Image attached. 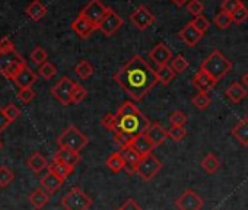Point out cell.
I'll return each instance as SVG.
<instances>
[{"label":"cell","mask_w":248,"mask_h":210,"mask_svg":"<svg viewBox=\"0 0 248 210\" xmlns=\"http://www.w3.org/2000/svg\"><path fill=\"white\" fill-rule=\"evenodd\" d=\"M138 111H139V108L135 105V102L126 101V102H124V104L121 105V107L117 110L115 116H117V117H126V116L135 114V113H138Z\"/></svg>","instance_id":"cell-38"},{"label":"cell","mask_w":248,"mask_h":210,"mask_svg":"<svg viewBox=\"0 0 248 210\" xmlns=\"http://www.w3.org/2000/svg\"><path fill=\"white\" fill-rule=\"evenodd\" d=\"M38 76L34 70H31L28 66L24 67V70L14 79V82L22 89V88H32V85L37 82Z\"/></svg>","instance_id":"cell-21"},{"label":"cell","mask_w":248,"mask_h":210,"mask_svg":"<svg viewBox=\"0 0 248 210\" xmlns=\"http://www.w3.org/2000/svg\"><path fill=\"white\" fill-rule=\"evenodd\" d=\"M31 59H32V61H34L35 64L41 66V64H44V63L47 61L48 56H47L46 50H43L41 47H37V48H34V50H32V53H31Z\"/></svg>","instance_id":"cell-46"},{"label":"cell","mask_w":248,"mask_h":210,"mask_svg":"<svg viewBox=\"0 0 248 210\" xmlns=\"http://www.w3.org/2000/svg\"><path fill=\"white\" fill-rule=\"evenodd\" d=\"M241 83H242V85H244V86L248 89V72L242 75V77H241Z\"/></svg>","instance_id":"cell-55"},{"label":"cell","mask_w":248,"mask_h":210,"mask_svg":"<svg viewBox=\"0 0 248 210\" xmlns=\"http://www.w3.org/2000/svg\"><path fill=\"white\" fill-rule=\"evenodd\" d=\"M187 121H188L187 114H186V113H183V111H180V110L174 111V113L170 116V123H171V126L184 127V124H186Z\"/></svg>","instance_id":"cell-43"},{"label":"cell","mask_w":248,"mask_h":210,"mask_svg":"<svg viewBox=\"0 0 248 210\" xmlns=\"http://www.w3.org/2000/svg\"><path fill=\"white\" fill-rule=\"evenodd\" d=\"M200 69L209 73L217 83L232 70V63L226 59V56L222 51L215 50L202 61Z\"/></svg>","instance_id":"cell-2"},{"label":"cell","mask_w":248,"mask_h":210,"mask_svg":"<svg viewBox=\"0 0 248 210\" xmlns=\"http://www.w3.org/2000/svg\"><path fill=\"white\" fill-rule=\"evenodd\" d=\"M101 126L109 132H115L117 130V126H118V120H117V116L112 114V113H107L102 120H101Z\"/></svg>","instance_id":"cell-41"},{"label":"cell","mask_w":248,"mask_h":210,"mask_svg":"<svg viewBox=\"0 0 248 210\" xmlns=\"http://www.w3.org/2000/svg\"><path fill=\"white\" fill-rule=\"evenodd\" d=\"M213 24H215L219 30H228V28L233 24L232 15H229V14L220 11V12L213 18Z\"/></svg>","instance_id":"cell-35"},{"label":"cell","mask_w":248,"mask_h":210,"mask_svg":"<svg viewBox=\"0 0 248 210\" xmlns=\"http://www.w3.org/2000/svg\"><path fill=\"white\" fill-rule=\"evenodd\" d=\"M57 145L60 148H66V149H70L75 152H80L88 145V137L76 126H69L57 137Z\"/></svg>","instance_id":"cell-4"},{"label":"cell","mask_w":248,"mask_h":210,"mask_svg":"<svg viewBox=\"0 0 248 210\" xmlns=\"http://www.w3.org/2000/svg\"><path fill=\"white\" fill-rule=\"evenodd\" d=\"M72 30L80 38H88V37H91V34L93 31L98 30V27L95 24H92L89 19H86L85 16L78 15V18L72 22Z\"/></svg>","instance_id":"cell-15"},{"label":"cell","mask_w":248,"mask_h":210,"mask_svg":"<svg viewBox=\"0 0 248 210\" xmlns=\"http://www.w3.org/2000/svg\"><path fill=\"white\" fill-rule=\"evenodd\" d=\"M76 82H73L72 79H69L67 76L62 77L53 88H51V95L62 104L64 107L72 104V93H73V88H75Z\"/></svg>","instance_id":"cell-7"},{"label":"cell","mask_w":248,"mask_h":210,"mask_svg":"<svg viewBox=\"0 0 248 210\" xmlns=\"http://www.w3.org/2000/svg\"><path fill=\"white\" fill-rule=\"evenodd\" d=\"M3 149V143H2V140H0V150Z\"/></svg>","instance_id":"cell-56"},{"label":"cell","mask_w":248,"mask_h":210,"mask_svg":"<svg viewBox=\"0 0 248 210\" xmlns=\"http://www.w3.org/2000/svg\"><path fill=\"white\" fill-rule=\"evenodd\" d=\"M28 166L34 171V172H41L43 169H46V168H48V162H47V159L41 155V153H34L30 159H28Z\"/></svg>","instance_id":"cell-29"},{"label":"cell","mask_w":248,"mask_h":210,"mask_svg":"<svg viewBox=\"0 0 248 210\" xmlns=\"http://www.w3.org/2000/svg\"><path fill=\"white\" fill-rule=\"evenodd\" d=\"M56 73H57V69H56V66H54L53 63H50V61H46L44 64H41V66L38 67V75H40L43 79H46V80H50L51 77H54Z\"/></svg>","instance_id":"cell-36"},{"label":"cell","mask_w":248,"mask_h":210,"mask_svg":"<svg viewBox=\"0 0 248 210\" xmlns=\"http://www.w3.org/2000/svg\"><path fill=\"white\" fill-rule=\"evenodd\" d=\"M174 204L178 210H200L204 201L194 190L188 188L174 201Z\"/></svg>","instance_id":"cell-10"},{"label":"cell","mask_w":248,"mask_h":210,"mask_svg":"<svg viewBox=\"0 0 248 210\" xmlns=\"http://www.w3.org/2000/svg\"><path fill=\"white\" fill-rule=\"evenodd\" d=\"M191 24H193V27H194L200 34H204V32L209 30V27H210V22H209V19H207L204 15L194 16L193 21H191Z\"/></svg>","instance_id":"cell-42"},{"label":"cell","mask_w":248,"mask_h":210,"mask_svg":"<svg viewBox=\"0 0 248 210\" xmlns=\"http://www.w3.org/2000/svg\"><path fill=\"white\" fill-rule=\"evenodd\" d=\"M172 50L165 44V43H158L151 51H149V59L154 60V63L158 67L167 66L172 60Z\"/></svg>","instance_id":"cell-13"},{"label":"cell","mask_w":248,"mask_h":210,"mask_svg":"<svg viewBox=\"0 0 248 210\" xmlns=\"http://www.w3.org/2000/svg\"><path fill=\"white\" fill-rule=\"evenodd\" d=\"M12 50H15V45H14L11 38L3 37L2 40H0V53H8V51H12Z\"/></svg>","instance_id":"cell-51"},{"label":"cell","mask_w":248,"mask_h":210,"mask_svg":"<svg viewBox=\"0 0 248 210\" xmlns=\"http://www.w3.org/2000/svg\"><path fill=\"white\" fill-rule=\"evenodd\" d=\"M86 95H88V90L82 85L76 83L75 88H73V93H72V102L79 104V102H82L86 98Z\"/></svg>","instance_id":"cell-47"},{"label":"cell","mask_w":248,"mask_h":210,"mask_svg":"<svg viewBox=\"0 0 248 210\" xmlns=\"http://www.w3.org/2000/svg\"><path fill=\"white\" fill-rule=\"evenodd\" d=\"M108 8H105L102 5L101 0H91V2L82 9V12L79 15L85 16L86 19H89L92 24H95L98 27V24L101 22V19L105 16Z\"/></svg>","instance_id":"cell-11"},{"label":"cell","mask_w":248,"mask_h":210,"mask_svg":"<svg viewBox=\"0 0 248 210\" xmlns=\"http://www.w3.org/2000/svg\"><path fill=\"white\" fill-rule=\"evenodd\" d=\"M46 14H47V8L40 2V0H34V2L31 5H28V8H27V15L35 22L43 19L46 16Z\"/></svg>","instance_id":"cell-27"},{"label":"cell","mask_w":248,"mask_h":210,"mask_svg":"<svg viewBox=\"0 0 248 210\" xmlns=\"http://www.w3.org/2000/svg\"><path fill=\"white\" fill-rule=\"evenodd\" d=\"M3 111H5V116L8 117V120H9L11 123H14V121L21 116V110L16 107L15 104H9V105H6V107L3 108Z\"/></svg>","instance_id":"cell-49"},{"label":"cell","mask_w":248,"mask_h":210,"mask_svg":"<svg viewBox=\"0 0 248 210\" xmlns=\"http://www.w3.org/2000/svg\"><path fill=\"white\" fill-rule=\"evenodd\" d=\"M114 140L120 145V148H127V146H132L135 137H132L130 135L124 133V132L115 130V132H114Z\"/></svg>","instance_id":"cell-39"},{"label":"cell","mask_w":248,"mask_h":210,"mask_svg":"<svg viewBox=\"0 0 248 210\" xmlns=\"http://www.w3.org/2000/svg\"><path fill=\"white\" fill-rule=\"evenodd\" d=\"M200 165H202V168H203L207 174H215V172L219 169V166H220V161L217 159L216 155L207 153V155L203 158V161H202Z\"/></svg>","instance_id":"cell-30"},{"label":"cell","mask_w":248,"mask_h":210,"mask_svg":"<svg viewBox=\"0 0 248 210\" xmlns=\"http://www.w3.org/2000/svg\"><path fill=\"white\" fill-rule=\"evenodd\" d=\"M247 19H248V8H247L245 5H244L242 8H239V9L232 15V21H233V24H236V25L245 22Z\"/></svg>","instance_id":"cell-50"},{"label":"cell","mask_w":248,"mask_h":210,"mask_svg":"<svg viewBox=\"0 0 248 210\" xmlns=\"http://www.w3.org/2000/svg\"><path fill=\"white\" fill-rule=\"evenodd\" d=\"M120 210H142V207L138 204V201H135V200H126L123 203V206L120 207Z\"/></svg>","instance_id":"cell-52"},{"label":"cell","mask_w":248,"mask_h":210,"mask_svg":"<svg viewBox=\"0 0 248 210\" xmlns=\"http://www.w3.org/2000/svg\"><path fill=\"white\" fill-rule=\"evenodd\" d=\"M175 75H177V73L171 69V66H170V64H167V66H162V67H158V69H156V77H158V82H159V83H162L164 86L170 85V83L174 80Z\"/></svg>","instance_id":"cell-28"},{"label":"cell","mask_w":248,"mask_h":210,"mask_svg":"<svg viewBox=\"0 0 248 210\" xmlns=\"http://www.w3.org/2000/svg\"><path fill=\"white\" fill-rule=\"evenodd\" d=\"M54 159L69 165L70 168L75 169V166L80 162V155L79 152H75V150H70V149H66V148H60L56 155H54Z\"/></svg>","instance_id":"cell-19"},{"label":"cell","mask_w":248,"mask_h":210,"mask_svg":"<svg viewBox=\"0 0 248 210\" xmlns=\"http://www.w3.org/2000/svg\"><path fill=\"white\" fill-rule=\"evenodd\" d=\"M63 180L62 178H59L57 175H54V174H51V172H47L41 180H40V184H41V187L48 193V194H54L62 185H63Z\"/></svg>","instance_id":"cell-22"},{"label":"cell","mask_w":248,"mask_h":210,"mask_svg":"<svg viewBox=\"0 0 248 210\" xmlns=\"http://www.w3.org/2000/svg\"><path fill=\"white\" fill-rule=\"evenodd\" d=\"M64 210H88L92 206V198L79 187H72L62 198Z\"/></svg>","instance_id":"cell-5"},{"label":"cell","mask_w":248,"mask_h":210,"mask_svg":"<svg viewBox=\"0 0 248 210\" xmlns=\"http://www.w3.org/2000/svg\"><path fill=\"white\" fill-rule=\"evenodd\" d=\"M48 201H50V194L44 188H37L30 194V203L35 209H43Z\"/></svg>","instance_id":"cell-25"},{"label":"cell","mask_w":248,"mask_h":210,"mask_svg":"<svg viewBox=\"0 0 248 210\" xmlns=\"http://www.w3.org/2000/svg\"><path fill=\"white\" fill-rule=\"evenodd\" d=\"M191 82H193V86H194L199 92H210V90L217 85L216 80H215L209 73H206L203 69H199V70L196 72V75L193 76Z\"/></svg>","instance_id":"cell-14"},{"label":"cell","mask_w":248,"mask_h":210,"mask_svg":"<svg viewBox=\"0 0 248 210\" xmlns=\"http://www.w3.org/2000/svg\"><path fill=\"white\" fill-rule=\"evenodd\" d=\"M191 104L199 111H204L209 108V105H210V96L207 95V92H197L191 98Z\"/></svg>","instance_id":"cell-31"},{"label":"cell","mask_w":248,"mask_h":210,"mask_svg":"<svg viewBox=\"0 0 248 210\" xmlns=\"http://www.w3.org/2000/svg\"><path fill=\"white\" fill-rule=\"evenodd\" d=\"M11 124V121L8 120V117L5 116V111L3 108L0 107V135L5 132V129H8V126Z\"/></svg>","instance_id":"cell-53"},{"label":"cell","mask_w":248,"mask_h":210,"mask_svg":"<svg viewBox=\"0 0 248 210\" xmlns=\"http://www.w3.org/2000/svg\"><path fill=\"white\" fill-rule=\"evenodd\" d=\"M21 59H24V57H22L16 50L8 51V53H0V73L5 75V72L8 70V67H9L12 63L21 60Z\"/></svg>","instance_id":"cell-26"},{"label":"cell","mask_w":248,"mask_h":210,"mask_svg":"<svg viewBox=\"0 0 248 210\" xmlns=\"http://www.w3.org/2000/svg\"><path fill=\"white\" fill-rule=\"evenodd\" d=\"M161 169H162L161 161H159L154 153H151V155H146V156L142 158V161H140V164H139V166H138V172H136V174H138L143 181L149 182L151 180H154V177H156V174H158Z\"/></svg>","instance_id":"cell-6"},{"label":"cell","mask_w":248,"mask_h":210,"mask_svg":"<svg viewBox=\"0 0 248 210\" xmlns=\"http://www.w3.org/2000/svg\"><path fill=\"white\" fill-rule=\"evenodd\" d=\"M35 96H37V92L32 88H22L18 93V99L22 101L24 104H30Z\"/></svg>","instance_id":"cell-48"},{"label":"cell","mask_w":248,"mask_h":210,"mask_svg":"<svg viewBox=\"0 0 248 210\" xmlns=\"http://www.w3.org/2000/svg\"><path fill=\"white\" fill-rule=\"evenodd\" d=\"M167 133H168V137L171 140H174V142H181L186 137V135H187L186 129L184 127H178V126H171L167 130Z\"/></svg>","instance_id":"cell-44"},{"label":"cell","mask_w":248,"mask_h":210,"mask_svg":"<svg viewBox=\"0 0 248 210\" xmlns=\"http://www.w3.org/2000/svg\"><path fill=\"white\" fill-rule=\"evenodd\" d=\"M93 66L89 63V61H86V60H82V61H79L76 66H75V73L80 77V79H83V80H86V79H89L92 75H93Z\"/></svg>","instance_id":"cell-32"},{"label":"cell","mask_w":248,"mask_h":210,"mask_svg":"<svg viewBox=\"0 0 248 210\" xmlns=\"http://www.w3.org/2000/svg\"><path fill=\"white\" fill-rule=\"evenodd\" d=\"M14 178L15 175L12 169H9L8 166H0V188H6L8 185H11Z\"/></svg>","instance_id":"cell-37"},{"label":"cell","mask_w":248,"mask_h":210,"mask_svg":"<svg viewBox=\"0 0 248 210\" xmlns=\"http://www.w3.org/2000/svg\"><path fill=\"white\" fill-rule=\"evenodd\" d=\"M132 148H133L142 158L146 156V155H151V153L154 152V149H155V146L152 145V142H151L145 135L138 136V137L133 140Z\"/></svg>","instance_id":"cell-23"},{"label":"cell","mask_w":248,"mask_h":210,"mask_svg":"<svg viewBox=\"0 0 248 210\" xmlns=\"http://www.w3.org/2000/svg\"><path fill=\"white\" fill-rule=\"evenodd\" d=\"M117 120H118L117 130L127 133L135 139L140 135H145V132L152 124L149 121V119L142 111H138V113L126 116V117H117Z\"/></svg>","instance_id":"cell-3"},{"label":"cell","mask_w":248,"mask_h":210,"mask_svg":"<svg viewBox=\"0 0 248 210\" xmlns=\"http://www.w3.org/2000/svg\"><path fill=\"white\" fill-rule=\"evenodd\" d=\"M170 66H171V69L175 73H183V72H186L190 67V63H188V60L183 54H177L175 57H172Z\"/></svg>","instance_id":"cell-34"},{"label":"cell","mask_w":248,"mask_h":210,"mask_svg":"<svg viewBox=\"0 0 248 210\" xmlns=\"http://www.w3.org/2000/svg\"><path fill=\"white\" fill-rule=\"evenodd\" d=\"M121 153V158H123V164H124V169H126L127 174H136L138 172V166L142 161V156L132 148V146H127V148H121L120 150Z\"/></svg>","instance_id":"cell-12"},{"label":"cell","mask_w":248,"mask_h":210,"mask_svg":"<svg viewBox=\"0 0 248 210\" xmlns=\"http://www.w3.org/2000/svg\"><path fill=\"white\" fill-rule=\"evenodd\" d=\"M145 136L152 142V145H154L155 148H158V146H161V145L167 140L168 133H167V130L162 127V124L156 121V123H152V124L149 126V129L145 132Z\"/></svg>","instance_id":"cell-16"},{"label":"cell","mask_w":248,"mask_h":210,"mask_svg":"<svg viewBox=\"0 0 248 210\" xmlns=\"http://www.w3.org/2000/svg\"><path fill=\"white\" fill-rule=\"evenodd\" d=\"M178 37L183 43H186L188 47H194L202 38H203V34H200L191 22H188L186 27L181 28V31L178 32Z\"/></svg>","instance_id":"cell-17"},{"label":"cell","mask_w":248,"mask_h":210,"mask_svg":"<svg viewBox=\"0 0 248 210\" xmlns=\"http://www.w3.org/2000/svg\"><path fill=\"white\" fill-rule=\"evenodd\" d=\"M118 210H120V209H118Z\"/></svg>","instance_id":"cell-57"},{"label":"cell","mask_w":248,"mask_h":210,"mask_svg":"<svg viewBox=\"0 0 248 210\" xmlns=\"http://www.w3.org/2000/svg\"><path fill=\"white\" fill-rule=\"evenodd\" d=\"M187 11H188V14H191L193 16H199V15H203V12H204V5L200 2V0H190L188 5H187Z\"/></svg>","instance_id":"cell-45"},{"label":"cell","mask_w":248,"mask_h":210,"mask_svg":"<svg viewBox=\"0 0 248 210\" xmlns=\"http://www.w3.org/2000/svg\"><path fill=\"white\" fill-rule=\"evenodd\" d=\"M172 3H174L177 8H183V6L188 5V0H172Z\"/></svg>","instance_id":"cell-54"},{"label":"cell","mask_w":248,"mask_h":210,"mask_svg":"<svg viewBox=\"0 0 248 210\" xmlns=\"http://www.w3.org/2000/svg\"><path fill=\"white\" fill-rule=\"evenodd\" d=\"M129 21L140 31H146L154 22H155V15L151 12V9L145 5L138 6L130 15H129Z\"/></svg>","instance_id":"cell-9"},{"label":"cell","mask_w":248,"mask_h":210,"mask_svg":"<svg viewBox=\"0 0 248 210\" xmlns=\"http://www.w3.org/2000/svg\"><path fill=\"white\" fill-rule=\"evenodd\" d=\"M247 90H248V89H247L241 82H233V83H231V85L226 88L225 96H226L231 102L239 104V102L247 96Z\"/></svg>","instance_id":"cell-18"},{"label":"cell","mask_w":248,"mask_h":210,"mask_svg":"<svg viewBox=\"0 0 248 210\" xmlns=\"http://www.w3.org/2000/svg\"><path fill=\"white\" fill-rule=\"evenodd\" d=\"M244 3H242V0H223L220 8L223 12L229 14V15H233L239 8H242Z\"/></svg>","instance_id":"cell-40"},{"label":"cell","mask_w":248,"mask_h":210,"mask_svg":"<svg viewBox=\"0 0 248 210\" xmlns=\"http://www.w3.org/2000/svg\"><path fill=\"white\" fill-rule=\"evenodd\" d=\"M112 79L136 102L142 101L158 83L156 70H154L149 63L139 54L132 56L126 64L114 73Z\"/></svg>","instance_id":"cell-1"},{"label":"cell","mask_w":248,"mask_h":210,"mask_svg":"<svg viewBox=\"0 0 248 210\" xmlns=\"http://www.w3.org/2000/svg\"><path fill=\"white\" fill-rule=\"evenodd\" d=\"M124 21L123 18L112 9V8H108L105 16L101 19V22L98 24V30L105 35V37H112L121 27H123Z\"/></svg>","instance_id":"cell-8"},{"label":"cell","mask_w":248,"mask_h":210,"mask_svg":"<svg viewBox=\"0 0 248 210\" xmlns=\"http://www.w3.org/2000/svg\"><path fill=\"white\" fill-rule=\"evenodd\" d=\"M105 165H107V168L111 172H120L121 169H124V164H123L121 153L120 152H115V153L109 155L107 158V161H105Z\"/></svg>","instance_id":"cell-33"},{"label":"cell","mask_w":248,"mask_h":210,"mask_svg":"<svg viewBox=\"0 0 248 210\" xmlns=\"http://www.w3.org/2000/svg\"><path fill=\"white\" fill-rule=\"evenodd\" d=\"M48 172H51V174L57 175L59 178H62L63 181H66L67 177L73 172V168H70L69 165H66V164H63V162L53 158V161L48 164Z\"/></svg>","instance_id":"cell-24"},{"label":"cell","mask_w":248,"mask_h":210,"mask_svg":"<svg viewBox=\"0 0 248 210\" xmlns=\"http://www.w3.org/2000/svg\"><path fill=\"white\" fill-rule=\"evenodd\" d=\"M231 135L244 146H248V117L241 119L231 130Z\"/></svg>","instance_id":"cell-20"}]
</instances>
